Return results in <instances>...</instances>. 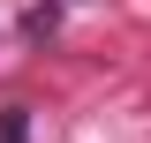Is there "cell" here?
Instances as JSON below:
<instances>
[{"label":"cell","mask_w":151,"mask_h":143,"mask_svg":"<svg viewBox=\"0 0 151 143\" xmlns=\"http://www.w3.org/2000/svg\"><path fill=\"white\" fill-rule=\"evenodd\" d=\"M30 136V121H23V113H8V128H0V143H23Z\"/></svg>","instance_id":"6da1fadb"}]
</instances>
